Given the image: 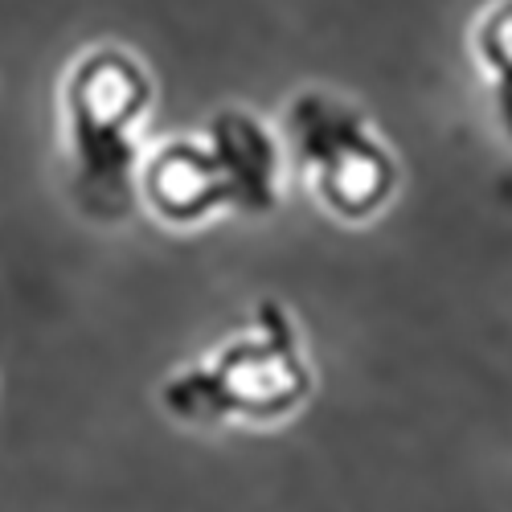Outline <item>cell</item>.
I'll return each instance as SVG.
<instances>
[{"instance_id":"5b68a950","label":"cell","mask_w":512,"mask_h":512,"mask_svg":"<svg viewBox=\"0 0 512 512\" xmlns=\"http://www.w3.org/2000/svg\"><path fill=\"white\" fill-rule=\"evenodd\" d=\"M136 193L148 205L152 218L164 222L168 230H197L213 218H222V213H230L218 164H213L201 132L148 144Z\"/></svg>"},{"instance_id":"7a4b0ae2","label":"cell","mask_w":512,"mask_h":512,"mask_svg":"<svg viewBox=\"0 0 512 512\" xmlns=\"http://www.w3.org/2000/svg\"><path fill=\"white\" fill-rule=\"evenodd\" d=\"M312 390L316 369L300 320L279 300H259L238 332L168 373L156 402L185 426H271L300 414Z\"/></svg>"},{"instance_id":"6da1fadb","label":"cell","mask_w":512,"mask_h":512,"mask_svg":"<svg viewBox=\"0 0 512 512\" xmlns=\"http://www.w3.org/2000/svg\"><path fill=\"white\" fill-rule=\"evenodd\" d=\"M152 78L144 62L115 46L82 50L58 87V123L70 168V193L82 213L123 222L140 201V164L148 156L144 127L152 115Z\"/></svg>"},{"instance_id":"3957f363","label":"cell","mask_w":512,"mask_h":512,"mask_svg":"<svg viewBox=\"0 0 512 512\" xmlns=\"http://www.w3.org/2000/svg\"><path fill=\"white\" fill-rule=\"evenodd\" d=\"M279 136L308 193L336 222L365 226L394 201L402 177L398 156L349 99L320 87L295 91L283 107Z\"/></svg>"},{"instance_id":"277c9868","label":"cell","mask_w":512,"mask_h":512,"mask_svg":"<svg viewBox=\"0 0 512 512\" xmlns=\"http://www.w3.org/2000/svg\"><path fill=\"white\" fill-rule=\"evenodd\" d=\"M201 140L218 164L230 213L259 218V213H271L279 205L287 148L267 119L246 107H222L205 119Z\"/></svg>"},{"instance_id":"8992f818","label":"cell","mask_w":512,"mask_h":512,"mask_svg":"<svg viewBox=\"0 0 512 512\" xmlns=\"http://www.w3.org/2000/svg\"><path fill=\"white\" fill-rule=\"evenodd\" d=\"M476 70L488 87V103L496 115V132L512 144V0H492L484 5L467 33Z\"/></svg>"}]
</instances>
